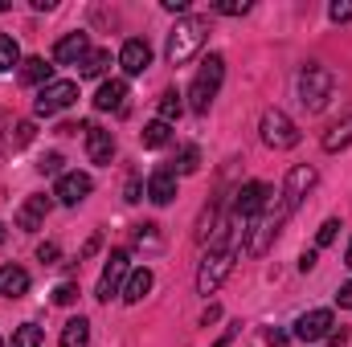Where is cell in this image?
<instances>
[{"instance_id":"cell-1","label":"cell","mask_w":352,"mask_h":347,"mask_svg":"<svg viewBox=\"0 0 352 347\" xmlns=\"http://www.w3.org/2000/svg\"><path fill=\"white\" fill-rule=\"evenodd\" d=\"M205 37H209V21H205V16H184V21H176V29L168 33V49H164L168 62H173V66L192 62V58L201 53Z\"/></svg>"},{"instance_id":"cell-2","label":"cell","mask_w":352,"mask_h":347,"mask_svg":"<svg viewBox=\"0 0 352 347\" xmlns=\"http://www.w3.org/2000/svg\"><path fill=\"white\" fill-rule=\"evenodd\" d=\"M221 78H226V58H221V53H209V58L201 62L192 86H188V106H192L197 115H209V106H213V98H217V90H221Z\"/></svg>"},{"instance_id":"cell-3","label":"cell","mask_w":352,"mask_h":347,"mask_svg":"<svg viewBox=\"0 0 352 347\" xmlns=\"http://www.w3.org/2000/svg\"><path fill=\"white\" fill-rule=\"evenodd\" d=\"M332 90H336V74L328 66H307L299 74V102L307 110H324L328 98H332Z\"/></svg>"},{"instance_id":"cell-4","label":"cell","mask_w":352,"mask_h":347,"mask_svg":"<svg viewBox=\"0 0 352 347\" xmlns=\"http://www.w3.org/2000/svg\"><path fill=\"white\" fill-rule=\"evenodd\" d=\"M234 261H238L234 250H209L205 261H201V270H197V290H201V294H213V290L230 278Z\"/></svg>"},{"instance_id":"cell-5","label":"cell","mask_w":352,"mask_h":347,"mask_svg":"<svg viewBox=\"0 0 352 347\" xmlns=\"http://www.w3.org/2000/svg\"><path fill=\"white\" fill-rule=\"evenodd\" d=\"M258 131H263V143L274 147V152H287V147L299 143V127H295L291 115H283V110H266L263 123H258Z\"/></svg>"},{"instance_id":"cell-6","label":"cell","mask_w":352,"mask_h":347,"mask_svg":"<svg viewBox=\"0 0 352 347\" xmlns=\"http://www.w3.org/2000/svg\"><path fill=\"white\" fill-rule=\"evenodd\" d=\"M127 274H131V258H127V250H115V254L107 258V265H102V278H98V298H102V302H111L115 294H123Z\"/></svg>"},{"instance_id":"cell-7","label":"cell","mask_w":352,"mask_h":347,"mask_svg":"<svg viewBox=\"0 0 352 347\" xmlns=\"http://www.w3.org/2000/svg\"><path fill=\"white\" fill-rule=\"evenodd\" d=\"M74 98H78V82H50V86L37 90V102H33V110H37L41 119H50V115L66 110Z\"/></svg>"},{"instance_id":"cell-8","label":"cell","mask_w":352,"mask_h":347,"mask_svg":"<svg viewBox=\"0 0 352 347\" xmlns=\"http://www.w3.org/2000/svg\"><path fill=\"white\" fill-rule=\"evenodd\" d=\"M332 331H336V319H332V311H324V307L295 319V339H303V344H320V339H328Z\"/></svg>"},{"instance_id":"cell-9","label":"cell","mask_w":352,"mask_h":347,"mask_svg":"<svg viewBox=\"0 0 352 347\" xmlns=\"http://www.w3.org/2000/svg\"><path fill=\"white\" fill-rule=\"evenodd\" d=\"M283 221H287L283 208H274V213H263V217H258V225H254V233H250V241H246V254H250V258H263L266 250H270V241L278 237Z\"/></svg>"},{"instance_id":"cell-10","label":"cell","mask_w":352,"mask_h":347,"mask_svg":"<svg viewBox=\"0 0 352 347\" xmlns=\"http://www.w3.org/2000/svg\"><path fill=\"white\" fill-rule=\"evenodd\" d=\"M311 184H316V168H307V164L291 168V172H287V184H283V204H278V208L291 217V213L299 208V200L307 196V188H311Z\"/></svg>"},{"instance_id":"cell-11","label":"cell","mask_w":352,"mask_h":347,"mask_svg":"<svg viewBox=\"0 0 352 347\" xmlns=\"http://www.w3.org/2000/svg\"><path fill=\"white\" fill-rule=\"evenodd\" d=\"M266 204H270V188H266L263 180H250V184H242V188H238L234 208H238V217H242V221H246V217H263Z\"/></svg>"},{"instance_id":"cell-12","label":"cell","mask_w":352,"mask_h":347,"mask_svg":"<svg viewBox=\"0 0 352 347\" xmlns=\"http://www.w3.org/2000/svg\"><path fill=\"white\" fill-rule=\"evenodd\" d=\"M90 188H94V180H90L87 172H62V176H58L54 196H58L62 204H70V208H74V204H82V200L90 196Z\"/></svg>"},{"instance_id":"cell-13","label":"cell","mask_w":352,"mask_h":347,"mask_svg":"<svg viewBox=\"0 0 352 347\" xmlns=\"http://www.w3.org/2000/svg\"><path fill=\"white\" fill-rule=\"evenodd\" d=\"M90 58V37L87 33H66L58 45H54V62L62 66H82Z\"/></svg>"},{"instance_id":"cell-14","label":"cell","mask_w":352,"mask_h":347,"mask_svg":"<svg viewBox=\"0 0 352 347\" xmlns=\"http://www.w3.org/2000/svg\"><path fill=\"white\" fill-rule=\"evenodd\" d=\"M50 208H54V200H50V196H29V200L16 208V229H25V233H37V229L45 225Z\"/></svg>"},{"instance_id":"cell-15","label":"cell","mask_w":352,"mask_h":347,"mask_svg":"<svg viewBox=\"0 0 352 347\" xmlns=\"http://www.w3.org/2000/svg\"><path fill=\"white\" fill-rule=\"evenodd\" d=\"M119 66H123V74H144V70L152 66V45L140 41V37L123 41V49H119Z\"/></svg>"},{"instance_id":"cell-16","label":"cell","mask_w":352,"mask_h":347,"mask_svg":"<svg viewBox=\"0 0 352 347\" xmlns=\"http://www.w3.org/2000/svg\"><path fill=\"white\" fill-rule=\"evenodd\" d=\"M94 106L98 110H127V82L123 78H111V82H102L98 86V94H94Z\"/></svg>"},{"instance_id":"cell-17","label":"cell","mask_w":352,"mask_h":347,"mask_svg":"<svg viewBox=\"0 0 352 347\" xmlns=\"http://www.w3.org/2000/svg\"><path fill=\"white\" fill-rule=\"evenodd\" d=\"M173 196H176V172L173 168H156L148 176V200L152 204H168Z\"/></svg>"},{"instance_id":"cell-18","label":"cell","mask_w":352,"mask_h":347,"mask_svg":"<svg viewBox=\"0 0 352 347\" xmlns=\"http://www.w3.org/2000/svg\"><path fill=\"white\" fill-rule=\"evenodd\" d=\"M29 294V270L25 265H4L0 270V298H21Z\"/></svg>"},{"instance_id":"cell-19","label":"cell","mask_w":352,"mask_h":347,"mask_svg":"<svg viewBox=\"0 0 352 347\" xmlns=\"http://www.w3.org/2000/svg\"><path fill=\"white\" fill-rule=\"evenodd\" d=\"M87 156H90V164H111V156H115V139H111V131L90 127L87 131Z\"/></svg>"},{"instance_id":"cell-20","label":"cell","mask_w":352,"mask_h":347,"mask_svg":"<svg viewBox=\"0 0 352 347\" xmlns=\"http://www.w3.org/2000/svg\"><path fill=\"white\" fill-rule=\"evenodd\" d=\"M148 290H152V270H148V265H140V270H131V274H127V282H123V294H119V298H123V302H140Z\"/></svg>"},{"instance_id":"cell-21","label":"cell","mask_w":352,"mask_h":347,"mask_svg":"<svg viewBox=\"0 0 352 347\" xmlns=\"http://www.w3.org/2000/svg\"><path fill=\"white\" fill-rule=\"evenodd\" d=\"M21 78H25L29 86H50V82H54V66H50L45 58H25V62H21Z\"/></svg>"},{"instance_id":"cell-22","label":"cell","mask_w":352,"mask_h":347,"mask_svg":"<svg viewBox=\"0 0 352 347\" xmlns=\"http://www.w3.org/2000/svg\"><path fill=\"white\" fill-rule=\"evenodd\" d=\"M349 143H352V115H344L340 123L328 127V135H324V152H344Z\"/></svg>"},{"instance_id":"cell-23","label":"cell","mask_w":352,"mask_h":347,"mask_svg":"<svg viewBox=\"0 0 352 347\" xmlns=\"http://www.w3.org/2000/svg\"><path fill=\"white\" fill-rule=\"evenodd\" d=\"M87 344H90V323L78 315L62 327V347H87Z\"/></svg>"},{"instance_id":"cell-24","label":"cell","mask_w":352,"mask_h":347,"mask_svg":"<svg viewBox=\"0 0 352 347\" xmlns=\"http://www.w3.org/2000/svg\"><path fill=\"white\" fill-rule=\"evenodd\" d=\"M173 139V123H164V119H152L148 127H144V147H164Z\"/></svg>"},{"instance_id":"cell-25","label":"cell","mask_w":352,"mask_h":347,"mask_svg":"<svg viewBox=\"0 0 352 347\" xmlns=\"http://www.w3.org/2000/svg\"><path fill=\"white\" fill-rule=\"evenodd\" d=\"M12 66H21V45L12 33H0V74H8Z\"/></svg>"},{"instance_id":"cell-26","label":"cell","mask_w":352,"mask_h":347,"mask_svg":"<svg viewBox=\"0 0 352 347\" xmlns=\"http://www.w3.org/2000/svg\"><path fill=\"white\" fill-rule=\"evenodd\" d=\"M111 66V49H94L87 62H82V78H102Z\"/></svg>"},{"instance_id":"cell-27","label":"cell","mask_w":352,"mask_h":347,"mask_svg":"<svg viewBox=\"0 0 352 347\" xmlns=\"http://www.w3.org/2000/svg\"><path fill=\"white\" fill-rule=\"evenodd\" d=\"M12 347H41V327L37 323H21L12 331Z\"/></svg>"},{"instance_id":"cell-28","label":"cell","mask_w":352,"mask_h":347,"mask_svg":"<svg viewBox=\"0 0 352 347\" xmlns=\"http://www.w3.org/2000/svg\"><path fill=\"white\" fill-rule=\"evenodd\" d=\"M180 110H184L180 94H176V90H164V94H160V119L173 123V119H180Z\"/></svg>"},{"instance_id":"cell-29","label":"cell","mask_w":352,"mask_h":347,"mask_svg":"<svg viewBox=\"0 0 352 347\" xmlns=\"http://www.w3.org/2000/svg\"><path fill=\"white\" fill-rule=\"evenodd\" d=\"M197 168H201V152H197L192 143H188V147H180V156H176V172H180V176H192Z\"/></svg>"},{"instance_id":"cell-30","label":"cell","mask_w":352,"mask_h":347,"mask_svg":"<svg viewBox=\"0 0 352 347\" xmlns=\"http://www.w3.org/2000/svg\"><path fill=\"white\" fill-rule=\"evenodd\" d=\"M62 164H66V160H62L58 152H50V156H41V164H37V172H41V176H62Z\"/></svg>"},{"instance_id":"cell-31","label":"cell","mask_w":352,"mask_h":347,"mask_svg":"<svg viewBox=\"0 0 352 347\" xmlns=\"http://www.w3.org/2000/svg\"><path fill=\"white\" fill-rule=\"evenodd\" d=\"M213 8L226 12V16H242V12H250V0H217Z\"/></svg>"},{"instance_id":"cell-32","label":"cell","mask_w":352,"mask_h":347,"mask_svg":"<svg viewBox=\"0 0 352 347\" xmlns=\"http://www.w3.org/2000/svg\"><path fill=\"white\" fill-rule=\"evenodd\" d=\"M74 298H78V286H74V282H62V286L54 290V302H58V307H70Z\"/></svg>"},{"instance_id":"cell-33","label":"cell","mask_w":352,"mask_h":347,"mask_svg":"<svg viewBox=\"0 0 352 347\" xmlns=\"http://www.w3.org/2000/svg\"><path fill=\"white\" fill-rule=\"evenodd\" d=\"M336 229H340V221H324L320 233H316V246H332L336 241Z\"/></svg>"},{"instance_id":"cell-34","label":"cell","mask_w":352,"mask_h":347,"mask_svg":"<svg viewBox=\"0 0 352 347\" xmlns=\"http://www.w3.org/2000/svg\"><path fill=\"white\" fill-rule=\"evenodd\" d=\"M37 258L45 261V265H54V261L62 258V250H58V241H41V246H37Z\"/></svg>"},{"instance_id":"cell-35","label":"cell","mask_w":352,"mask_h":347,"mask_svg":"<svg viewBox=\"0 0 352 347\" xmlns=\"http://www.w3.org/2000/svg\"><path fill=\"white\" fill-rule=\"evenodd\" d=\"M328 16L340 25V21H352V0H336L332 8H328Z\"/></svg>"},{"instance_id":"cell-36","label":"cell","mask_w":352,"mask_h":347,"mask_svg":"<svg viewBox=\"0 0 352 347\" xmlns=\"http://www.w3.org/2000/svg\"><path fill=\"white\" fill-rule=\"evenodd\" d=\"M336 302H340V307H349V311H352V282H344V286H340V294H336Z\"/></svg>"},{"instance_id":"cell-37","label":"cell","mask_w":352,"mask_h":347,"mask_svg":"<svg viewBox=\"0 0 352 347\" xmlns=\"http://www.w3.org/2000/svg\"><path fill=\"white\" fill-rule=\"evenodd\" d=\"M135 237H140V241H156V225H140Z\"/></svg>"},{"instance_id":"cell-38","label":"cell","mask_w":352,"mask_h":347,"mask_svg":"<svg viewBox=\"0 0 352 347\" xmlns=\"http://www.w3.org/2000/svg\"><path fill=\"white\" fill-rule=\"evenodd\" d=\"M168 12H188V0H164Z\"/></svg>"},{"instance_id":"cell-39","label":"cell","mask_w":352,"mask_h":347,"mask_svg":"<svg viewBox=\"0 0 352 347\" xmlns=\"http://www.w3.org/2000/svg\"><path fill=\"white\" fill-rule=\"evenodd\" d=\"M266 339H270L274 347H283V344H287V331H266Z\"/></svg>"},{"instance_id":"cell-40","label":"cell","mask_w":352,"mask_h":347,"mask_svg":"<svg viewBox=\"0 0 352 347\" xmlns=\"http://www.w3.org/2000/svg\"><path fill=\"white\" fill-rule=\"evenodd\" d=\"M127 200H140V180H127Z\"/></svg>"},{"instance_id":"cell-41","label":"cell","mask_w":352,"mask_h":347,"mask_svg":"<svg viewBox=\"0 0 352 347\" xmlns=\"http://www.w3.org/2000/svg\"><path fill=\"white\" fill-rule=\"evenodd\" d=\"M311 265H316V254H303V258H299V270H303V274H307Z\"/></svg>"},{"instance_id":"cell-42","label":"cell","mask_w":352,"mask_h":347,"mask_svg":"<svg viewBox=\"0 0 352 347\" xmlns=\"http://www.w3.org/2000/svg\"><path fill=\"white\" fill-rule=\"evenodd\" d=\"M4 237H8V225H0V241H4Z\"/></svg>"},{"instance_id":"cell-43","label":"cell","mask_w":352,"mask_h":347,"mask_svg":"<svg viewBox=\"0 0 352 347\" xmlns=\"http://www.w3.org/2000/svg\"><path fill=\"white\" fill-rule=\"evenodd\" d=\"M344 261H349V270H352V246H349V254H344Z\"/></svg>"},{"instance_id":"cell-44","label":"cell","mask_w":352,"mask_h":347,"mask_svg":"<svg viewBox=\"0 0 352 347\" xmlns=\"http://www.w3.org/2000/svg\"><path fill=\"white\" fill-rule=\"evenodd\" d=\"M0 12H8V0H0Z\"/></svg>"},{"instance_id":"cell-45","label":"cell","mask_w":352,"mask_h":347,"mask_svg":"<svg viewBox=\"0 0 352 347\" xmlns=\"http://www.w3.org/2000/svg\"><path fill=\"white\" fill-rule=\"evenodd\" d=\"M0 347H4V339H0Z\"/></svg>"}]
</instances>
